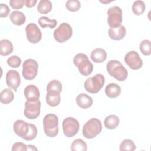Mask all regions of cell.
<instances>
[{
  "instance_id": "cell-1",
  "label": "cell",
  "mask_w": 151,
  "mask_h": 151,
  "mask_svg": "<svg viewBox=\"0 0 151 151\" xmlns=\"http://www.w3.org/2000/svg\"><path fill=\"white\" fill-rule=\"evenodd\" d=\"M106 68L108 73L119 81H123L127 77V70L118 60H110L106 65Z\"/></svg>"
},
{
  "instance_id": "cell-33",
  "label": "cell",
  "mask_w": 151,
  "mask_h": 151,
  "mask_svg": "<svg viewBox=\"0 0 151 151\" xmlns=\"http://www.w3.org/2000/svg\"><path fill=\"white\" fill-rule=\"evenodd\" d=\"M37 133L38 131L37 127L34 124L29 123V130L26 136L24 137V139L27 141L32 140L37 137Z\"/></svg>"
},
{
  "instance_id": "cell-4",
  "label": "cell",
  "mask_w": 151,
  "mask_h": 151,
  "mask_svg": "<svg viewBox=\"0 0 151 151\" xmlns=\"http://www.w3.org/2000/svg\"><path fill=\"white\" fill-rule=\"evenodd\" d=\"M43 127L45 134L50 137H54L58 133V119L54 114H48L43 119Z\"/></svg>"
},
{
  "instance_id": "cell-31",
  "label": "cell",
  "mask_w": 151,
  "mask_h": 151,
  "mask_svg": "<svg viewBox=\"0 0 151 151\" xmlns=\"http://www.w3.org/2000/svg\"><path fill=\"white\" fill-rule=\"evenodd\" d=\"M140 50L145 55H149L151 54V44L149 40H144L140 44Z\"/></svg>"
},
{
  "instance_id": "cell-12",
  "label": "cell",
  "mask_w": 151,
  "mask_h": 151,
  "mask_svg": "<svg viewBox=\"0 0 151 151\" xmlns=\"http://www.w3.org/2000/svg\"><path fill=\"white\" fill-rule=\"evenodd\" d=\"M126 64L132 70L140 69L143 65V61L139 54L135 51H129L124 57Z\"/></svg>"
},
{
  "instance_id": "cell-24",
  "label": "cell",
  "mask_w": 151,
  "mask_h": 151,
  "mask_svg": "<svg viewBox=\"0 0 151 151\" xmlns=\"http://www.w3.org/2000/svg\"><path fill=\"white\" fill-rule=\"evenodd\" d=\"M14 99V94L11 90L9 88L4 89L0 93V101L2 103L9 104Z\"/></svg>"
},
{
  "instance_id": "cell-9",
  "label": "cell",
  "mask_w": 151,
  "mask_h": 151,
  "mask_svg": "<svg viewBox=\"0 0 151 151\" xmlns=\"http://www.w3.org/2000/svg\"><path fill=\"white\" fill-rule=\"evenodd\" d=\"M62 127L64 135L66 137H71L78 133L80 124L77 119L72 117H68L63 120Z\"/></svg>"
},
{
  "instance_id": "cell-2",
  "label": "cell",
  "mask_w": 151,
  "mask_h": 151,
  "mask_svg": "<svg viewBox=\"0 0 151 151\" xmlns=\"http://www.w3.org/2000/svg\"><path fill=\"white\" fill-rule=\"evenodd\" d=\"M73 63L78 68L80 74L84 76H89L93 72V65L85 54L78 53L76 54L73 58Z\"/></svg>"
},
{
  "instance_id": "cell-27",
  "label": "cell",
  "mask_w": 151,
  "mask_h": 151,
  "mask_svg": "<svg viewBox=\"0 0 151 151\" xmlns=\"http://www.w3.org/2000/svg\"><path fill=\"white\" fill-rule=\"evenodd\" d=\"M38 24L42 28H45L46 27L54 28L57 25V22L55 19H50L47 17L42 16L38 19Z\"/></svg>"
},
{
  "instance_id": "cell-36",
  "label": "cell",
  "mask_w": 151,
  "mask_h": 151,
  "mask_svg": "<svg viewBox=\"0 0 151 151\" xmlns=\"http://www.w3.org/2000/svg\"><path fill=\"white\" fill-rule=\"evenodd\" d=\"M10 12V9L5 4H0V17L5 18L8 16Z\"/></svg>"
},
{
  "instance_id": "cell-19",
  "label": "cell",
  "mask_w": 151,
  "mask_h": 151,
  "mask_svg": "<svg viewBox=\"0 0 151 151\" xmlns=\"http://www.w3.org/2000/svg\"><path fill=\"white\" fill-rule=\"evenodd\" d=\"M121 93V87L116 83H110L105 88V93L109 98H116Z\"/></svg>"
},
{
  "instance_id": "cell-39",
  "label": "cell",
  "mask_w": 151,
  "mask_h": 151,
  "mask_svg": "<svg viewBox=\"0 0 151 151\" xmlns=\"http://www.w3.org/2000/svg\"><path fill=\"white\" fill-rule=\"evenodd\" d=\"M37 150V148L34 146V145H27V150Z\"/></svg>"
},
{
  "instance_id": "cell-23",
  "label": "cell",
  "mask_w": 151,
  "mask_h": 151,
  "mask_svg": "<svg viewBox=\"0 0 151 151\" xmlns=\"http://www.w3.org/2000/svg\"><path fill=\"white\" fill-rule=\"evenodd\" d=\"M47 103L51 107H55L58 106L61 101V96L59 93H48L45 97Z\"/></svg>"
},
{
  "instance_id": "cell-5",
  "label": "cell",
  "mask_w": 151,
  "mask_h": 151,
  "mask_svg": "<svg viewBox=\"0 0 151 151\" xmlns=\"http://www.w3.org/2000/svg\"><path fill=\"white\" fill-rule=\"evenodd\" d=\"M105 82L104 77L101 74H97L95 76L88 77L84 83L85 90L90 93H97L103 87Z\"/></svg>"
},
{
  "instance_id": "cell-30",
  "label": "cell",
  "mask_w": 151,
  "mask_h": 151,
  "mask_svg": "<svg viewBox=\"0 0 151 151\" xmlns=\"http://www.w3.org/2000/svg\"><path fill=\"white\" fill-rule=\"evenodd\" d=\"M136 149V145L133 141L130 139L123 140L120 145V151H133Z\"/></svg>"
},
{
  "instance_id": "cell-32",
  "label": "cell",
  "mask_w": 151,
  "mask_h": 151,
  "mask_svg": "<svg viewBox=\"0 0 151 151\" xmlns=\"http://www.w3.org/2000/svg\"><path fill=\"white\" fill-rule=\"evenodd\" d=\"M80 2L78 0H68L65 3V7L69 11L76 12L80 9Z\"/></svg>"
},
{
  "instance_id": "cell-40",
  "label": "cell",
  "mask_w": 151,
  "mask_h": 151,
  "mask_svg": "<svg viewBox=\"0 0 151 151\" xmlns=\"http://www.w3.org/2000/svg\"><path fill=\"white\" fill-rule=\"evenodd\" d=\"M100 2H102V3H104V4H106V3H109L111 1H100Z\"/></svg>"
},
{
  "instance_id": "cell-7",
  "label": "cell",
  "mask_w": 151,
  "mask_h": 151,
  "mask_svg": "<svg viewBox=\"0 0 151 151\" xmlns=\"http://www.w3.org/2000/svg\"><path fill=\"white\" fill-rule=\"evenodd\" d=\"M38 64L34 59H27L22 64V76L25 80H33L37 76Z\"/></svg>"
},
{
  "instance_id": "cell-6",
  "label": "cell",
  "mask_w": 151,
  "mask_h": 151,
  "mask_svg": "<svg viewBox=\"0 0 151 151\" xmlns=\"http://www.w3.org/2000/svg\"><path fill=\"white\" fill-rule=\"evenodd\" d=\"M73 35L71 25L66 22L61 24L54 31V38L56 41L63 43L68 40Z\"/></svg>"
},
{
  "instance_id": "cell-14",
  "label": "cell",
  "mask_w": 151,
  "mask_h": 151,
  "mask_svg": "<svg viewBox=\"0 0 151 151\" xmlns=\"http://www.w3.org/2000/svg\"><path fill=\"white\" fill-rule=\"evenodd\" d=\"M13 129L17 135L24 139L29 130V123L22 120H17L14 123Z\"/></svg>"
},
{
  "instance_id": "cell-11",
  "label": "cell",
  "mask_w": 151,
  "mask_h": 151,
  "mask_svg": "<svg viewBox=\"0 0 151 151\" xmlns=\"http://www.w3.org/2000/svg\"><path fill=\"white\" fill-rule=\"evenodd\" d=\"M25 32L28 41L32 44H37L41 40V31L35 23L28 24L26 26Z\"/></svg>"
},
{
  "instance_id": "cell-26",
  "label": "cell",
  "mask_w": 151,
  "mask_h": 151,
  "mask_svg": "<svg viewBox=\"0 0 151 151\" xmlns=\"http://www.w3.org/2000/svg\"><path fill=\"white\" fill-rule=\"evenodd\" d=\"M52 8V3L48 0H41L39 1L37 10L42 14H47L50 12Z\"/></svg>"
},
{
  "instance_id": "cell-16",
  "label": "cell",
  "mask_w": 151,
  "mask_h": 151,
  "mask_svg": "<svg viewBox=\"0 0 151 151\" xmlns=\"http://www.w3.org/2000/svg\"><path fill=\"white\" fill-rule=\"evenodd\" d=\"M126 33V28L124 26L122 25L116 28H110L108 31V34L110 38L116 41L123 39L125 37Z\"/></svg>"
},
{
  "instance_id": "cell-18",
  "label": "cell",
  "mask_w": 151,
  "mask_h": 151,
  "mask_svg": "<svg viewBox=\"0 0 151 151\" xmlns=\"http://www.w3.org/2000/svg\"><path fill=\"white\" fill-rule=\"evenodd\" d=\"M90 58L93 62L101 63L106 60L107 52L104 49L97 48L92 51L90 54Z\"/></svg>"
},
{
  "instance_id": "cell-25",
  "label": "cell",
  "mask_w": 151,
  "mask_h": 151,
  "mask_svg": "<svg viewBox=\"0 0 151 151\" xmlns=\"http://www.w3.org/2000/svg\"><path fill=\"white\" fill-rule=\"evenodd\" d=\"M62 91V84L60 81L57 80H52L50 81L47 86V91L48 93H59Z\"/></svg>"
},
{
  "instance_id": "cell-28",
  "label": "cell",
  "mask_w": 151,
  "mask_h": 151,
  "mask_svg": "<svg viewBox=\"0 0 151 151\" xmlns=\"http://www.w3.org/2000/svg\"><path fill=\"white\" fill-rule=\"evenodd\" d=\"M71 150L72 151H86L87 150V144L81 139H76L71 143Z\"/></svg>"
},
{
  "instance_id": "cell-34",
  "label": "cell",
  "mask_w": 151,
  "mask_h": 151,
  "mask_svg": "<svg viewBox=\"0 0 151 151\" xmlns=\"http://www.w3.org/2000/svg\"><path fill=\"white\" fill-rule=\"evenodd\" d=\"M7 64L11 67L17 68L20 66L21 64V60L17 55H12L8 58Z\"/></svg>"
},
{
  "instance_id": "cell-22",
  "label": "cell",
  "mask_w": 151,
  "mask_h": 151,
  "mask_svg": "<svg viewBox=\"0 0 151 151\" xmlns=\"http://www.w3.org/2000/svg\"><path fill=\"white\" fill-rule=\"evenodd\" d=\"M119 118L118 116L114 114H111L107 116L104 121V126L110 130L116 129L119 124Z\"/></svg>"
},
{
  "instance_id": "cell-20",
  "label": "cell",
  "mask_w": 151,
  "mask_h": 151,
  "mask_svg": "<svg viewBox=\"0 0 151 151\" xmlns=\"http://www.w3.org/2000/svg\"><path fill=\"white\" fill-rule=\"evenodd\" d=\"M9 18L13 24L18 26L23 25L26 20V17L24 13L18 11H12L9 15Z\"/></svg>"
},
{
  "instance_id": "cell-3",
  "label": "cell",
  "mask_w": 151,
  "mask_h": 151,
  "mask_svg": "<svg viewBox=\"0 0 151 151\" xmlns=\"http://www.w3.org/2000/svg\"><path fill=\"white\" fill-rule=\"evenodd\" d=\"M102 124L101 121L96 118H91L83 126V135L87 139H93L101 133Z\"/></svg>"
},
{
  "instance_id": "cell-17",
  "label": "cell",
  "mask_w": 151,
  "mask_h": 151,
  "mask_svg": "<svg viewBox=\"0 0 151 151\" xmlns=\"http://www.w3.org/2000/svg\"><path fill=\"white\" fill-rule=\"evenodd\" d=\"M92 98L84 93L78 94L76 97L77 104L82 109H87L90 107L93 104Z\"/></svg>"
},
{
  "instance_id": "cell-29",
  "label": "cell",
  "mask_w": 151,
  "mask_h": 151,
  "mask_svg": "<svg viewBox=\"0 0 151 151\" xmlns=\"http://www.w3.org/2000/svg\"><path fill=\"white\" fill-rule=\"evenodd\" d=\"M145 4L142 1H136L133 2L132 5L133 12L136 15H142L145 12Z\"/></svg>"
},
{
  "instance_id": "cell-10",
  "label": "cell",
  "mask_w": 151,
  "mask_h": 151,
  "mask_svg": "<svg viewBox=\"0 0 151 151\" xmlns=\"http://www.w3.org/2000/svg\"><path fill=\"white\" fill-rule=\"evenodd\" d=\"M41 102L38 100L36 101H28L25 103L24 111V116L29 119H35L40 114Z\"/></svg>"
},
{
  "instance_id": "cell-35",
  "label": "cell",
  "mask_w": 151,
  "mask_h": 151,
  "mask_svg": "<svg viewBox=\"0 0 151 151\" xmlns=\"http://www.w3.org/2000/svg\"><path fill=\"white\" fill-rule=\"evenodd\" d=\"M25 5V0H11L9 1V5L14 9H21Z\"/></svg>"
},
{
  "instance_id": "cell-15",
  "label": "cell",
  "mask_w": 151,
  "mask_h": 151,
  "mask_svg": "<svg viewBox=\"0 0 151 151\" xmlns=\"http://www.w3.org/2000/svg\"><path fill=\"white\" fill-rule=\"evenodd\" d=\"M24 96L28 101H36L40 98V91L38 87L34 84L27 86L24 89Z\"/></svg>"
},
{
  "instance_id": "cell-37",
  "label": "cell",
  "mask_w": 151,
  "mask_h": 151,
  "mask_svg": "<svg viewBox=\"0 0 151 151\" xmlns=\"http://www.w3.org/2000/svg\"><path fill=\"white\" fill-rule=\"evenodd\" d=\"M11 150L12 151H27V145L21 142H16L12 145Z\"/></svg>"
},
{
  "instance_id": "cell-38",
  "label": "cell",
  "mask_w": 151,
  "mask_h": 151,
  "mask_svg": "<svg viewBox=\"0 0 151 151\" xmlns=\"http://www.w3.org/2000/svg\"><path fill=\"white\" fill-rule=\"evenodd\" d=\"M36 0H27L25 1V6L27 8H31L35 6V4L37 3Z\"/></svg>"
},
{
  "instance_id": "cell-8",
  "label": "cell",
  "mask_w": 151,
  "mask_h": 151,
  "mask_svg": "<svg viewBox=\"0 0 151 151\" xmlns=\"http://www.w3.org/2000/svg\"><path fill=\"white\" fill-rule=\"evenodd\" d=\"M107 23L110 28H116L122 22V11L117 6L109 8L107 12Z\"/></svg>"
},
{
  "instance_id": "cell-13",
  "label": "cell",
  "mask_w": 151,
  "mask_h": 151,
  "mask_svg": "<svg viewBox=\"0 0 151 151\" xmlns=\"http://www.w3.org/2000/svg\"><path fill=\"white\" fill-rule=\"evenodd\" d=\"M6 83L9 88L16 92L21 83V78L18 72L14 70H9L6 74Z\"/></svg>"
},
{
  "instance_id": "cell-21",
  "label": "cell",
  "mask_w": 151,
  "mask_h": 151,
  "mask_svg": "<svg viewBox=\"0 0 151 151\" xmlns=\"http://www.w3.org/2000/svg\"><path fill=\"white\" fill-rule=\"evenodd\" d=\"M13 51L12 42L6 39H2L0 41V54L2 56H7L11 54Z\"/></svg>"
}]
</instances>
